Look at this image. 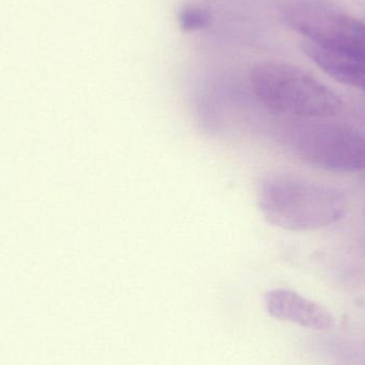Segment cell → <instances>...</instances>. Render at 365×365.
Returning <instances> with one entry per match:
<instances>
[{"label": "cell", "instance_id": "6da1fadb", "mask_svg": "<svg viewBox=\"0 0 365 365\" xmlns=\"http://www.w3.org/2000/svg\"><path fill=\"white\" fill-rule=\"evenodd\" d=\"M257 203L270 225L291 232L330 227L349 212L346 193L334 185L293 175H274L259 182Z\"/></svg>", "mask_w": 365, "mask_h": 365}, {"label": "cell", "instance_id": "7a4b0ae2", "mask_svg": "<svg viewBox=\"0 0 365 365\" xmlns=\"http://www.w3.org/2000/svg\"><path fill=\"white\" fill-rule=\"evenodd\" d=\"M250 85L264 108L296 119L332 118L342 111L340 96L302 68L268 60L251 68Z\"/></svg>", "mask_w": 365, "mask_h": 365}, {"label": "cell", "instance_id": "3957f363", "mask_svg": "<svg viewBox=\"0 0 365 365\" xmlns=\"http://www.w3.org/2000/svg\"><path fill=\"white\" fill-rule=\"evenodd\" d=\"M282 130L285 149L304 164L332 173L365 171V130L330 118L292 120Z\"/></svg>", "mask_w": 365, "mask_h": 365}, {"label": "cell", "instance_id": "277c9868", "mask_svg": "<svg viewBox=\"0 0 365 365\" xmlns=\"http://www.w3.org/2000/svg\"><path fill=\"white\" fill-rule=\"evenodd\" d=\"M285 24L307 42L330 53L365 60V24L324 0H294Z\"/></svg>", "mask_w": 365, "mask_h": 365}, {"label": "cell", "instance_id": "5b68a950", "mask_svg": "<svg viewBox=\"0 0 365 365\" xmlns=\"http://www.w3.org/2000/svg\"><path fill=\"white\" fill-rule=\"evenodd\" d=\"M265 307L270 317L309 329L325 331L334 325V317L327 309L292 289L268 292Z\"/></svg>", "mask_w": 365, "mask_h": 365}, {"label": "cell", "instance_id": "8992f818", "mask_svg": "<svg viewBox=\"0 0 365 365\" xmlns=\"http://www.w3.org/2000/svg\"><path fill=\"white\" fill-rule=\"evenodd\" d=\"M302 49L326 74L339 83L365 92V60L330 53L307 41Z\"/></svg>", "mask_w": 365, "mask_h": 365}, {"label": "cell", "instance_id": "52a82bcc", "mask_svg": "<svg viewBox=\"0 0 365 365\" xmlns=\"http://www.w3.org/2000/svg\"><path fill=\"white\" fill-rule=\"evenodd\" d=\"M179 23L182 31H200L210 26V16L207 11L199 6H187L180 13Z\"/></svg>", "mask_w": 365, "mask_h": 365}]
</instances>
